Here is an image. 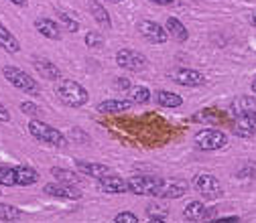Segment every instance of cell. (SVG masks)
<instances>
[{
    "instance_id": "31",
    "label": "cell",
    "mask_w": 256,
    "mask_h": 223,
    "mask_svg": "<svg viewBox=\"0 0 256 223\" xmlns=\"http://www.w3.org/2000/svg\"><path fill=\"white\" fill-rule=\"evenodd\" d=\"M86 45H88L90 49H102V47H104V39H102V35L90 30V33L86 35Z\"/></svg>"
},
{
    "instance_id": "1",
    "label": "cell",
    "mask_w": 256,
    "mask_h": 223,
    "mask_svg": "<svg viewBox=\"0 0 256 223\" xmlns=\"http://www.w3.org/2000/svg\"><path fill=\"white\" fill-rule=\"evenodd\" d=\"M55 93L61 100V104L68 108H82L90 100L88 89L74 79H59V83L55 85Z\"/></svg>"
},
{
    "instance_id": "6",
    "label": "cell",
    "mask_w": 256,
    "mask_h": 223,
    "mask_svg": "<svg viewBox=\"0 0 256 223\" xmlns=\"http://www.w3.org/2000/svg\"><path fill=\"white\" fill-rule=\"evenodd\" d=\"M194 187H196L198 193H202L208 199H220V197H224V187L218 181V177H214V175H208V173L196 175Z\"/></svg>"
},
{
    "instance_id": "9",
    "label": "cell",
    "mask_w": 256,
    "mask_h": 223,
    "mask_svg": "<svg viewBox=\"0 0 256 223\" xmlns=\"http://www.w3.org/2000/svg\"><path fill=\"white\" fill-rule=\"evenodd\" d=\"M136 30L142 35V39H146V41L152 43V45H163V43H167V39H169L167 28L161 26L158 22H154V20H140V22L136 24Z\"/></svg>"
},
{
    "instance_id": "8",
    "label": "cell",
    "mask_w": 256,
    "mask_h": 223,
    "mask_svg": "<svg viewBox=\"0 0 256 223\" xmlns=\"http://www.w3.org/2000/svg\"><path fill=\"white\" fill-rule=\"evenodd\" d=\"M116 63H118V67L126 69V71H142L146 69V57L134 49H120L116 53Z\"/></svg>"
},
{
    "instance_id": "3",
    "label": "cell",
    "mask_w": 256,
    "mask_h": 223,
    "mask_svg": "<svg viewBox=\"0 0 256 223\" xmlns=\"http://www.w3.org/2000/svg\"><path fill=\"white\" fill-rule=\"evenodd\" d=\"M165 179H156L148 175H138L128 179V191L134 195H148V197H163V189H165Z\"/></svg>"
},
{
    "instance_id": "5",
    "label": "cell",
    "mask_w": 256,
    "mask_h": 223,
    "mask_svg": "<svg viewBox=\"0 0 256 223\" xmlns=\"http://www.w3.org/2000/svg\"><path fill=\"white\" fill-rule=\"evenodd\" d=\"M194 142L200 150H222L228 144V136L216 128H204L194 136Z\"/></svg>"
},
{
    "instance_id": "14",
    "label": "cell",
    "mask_w": 256,
    "mask_h": 223,
    "mask_svg": "<svg viewBox=\"0 0 256 223\" xmlns=\"http://www.w3.org/2000/svg\"><path fill=\"white\" fill-rule=\"evenodd\" d=\"M76 169L88 177H94V179H104L108 175H112V169L106 167V165H100V163H90V161H76Z\"/></svg>"
},
{
    "instance_id": "42",
    "label": "cell",
    "mask_w": 256,
    "mask_h": 223,
    "mask_svg": "<svg viewBox=\"0 0 256 223\" xmlns=\"http://www.w3.org/2000/svg\"><path fill=\"white\" fill-rule=\"evenodd\" d=\"M252 91L256 93V77H254V81H252Z\"/></svg>"
},
{
    "instance_id": "21",
    "label": "cell",
    "mask_w": 256,
    "mask_h": 223,
    "mask_svg": "<svg viewBox=\"0 0 256 223\" xmlns=\"http://www.w3.org/2000/svg\"><path fill=\"white\" fill-rule=\"evenodd\" d=\"M206 213H208V209L202 201H191L183 209V217L187 221H206Z\"/></svg>"
},
{
    "instance_id": "22",
    "label": "cell",
    "mask_w": 256,
    "mask_h": 223,
    "mask_svg": "<svg viewBox=\"0 0 256 223\" xmlns=\"http://www.w3.org/2000/svg\"><path fill=\"white\" fill-rule=\"evenodd\" d=\"M88 8H90L92 16L96 18V22H98V24H102V26H106V28L112 26V18H110L108 10H106L100 2H96V0H90V2H88Z\"/></svg>"
},
{
    "instance_id": "10",
    "label": "cell",
    "mask_w": 256,
    "mask_h": 223,
    "mask_svg": "<svg viewBox=\"0 0 256 223\" xmlns=\"http://www.w3.org/2000/svg\"><path fill=\"white\" fill-rule=\"evenodd\" d=\"M43 193L49 195V197H55V199H70V201H78L82 197V191L76 187V185H70V183H47L43 187Z\"/></svg>"
},
{
    "instance_id": "28",
    "label": "cell",
    "mask_w": 256,
    "mask_h": 223,
    "mask_svg": "<svg viewBox=\"0 0 256 223\" xmlns=\"http://www.w3.org/2000/svg\"><path fill=\"white\" fill-rule=\"evenodd\" d=\"M51 175L59 181V183H70V185H78L82 179L80 175H76L74 171H68V169H59V167H53L51 169Z\"/></svg>"
},
{
    "instance_id": "34",
    "label": "cell",
    "mask_w": 256,
    "mask_h": 223,
    "mask_svg": "<svg viewBox=\"0 0 256 223\" xmlns=\"http://www.w3.org/2000/svg\"><path fill=\"white\" fill-rule=\"evenodd\" d=\"M70 138H72L74 142H88V140H90V136L84 134L82 128H72V130H70Z\"/></svg>"
},
{
    "instance_id": "27",
    "label": "cell",
    "mask_w": 256,
    "mask_h": 223,
    "mask_svg": "<svg viewBox=\"0 0 256 223\" xmlns=\"http://www.w3.org/2000/svg\"><path fill=\"white\" fill-rule=\"evenodd\" d=\"M24 215L18 207H12V205H6V203H0V221H20Z\"/></svg>"
},
{
    "instance_id": "17",
    "label": "cell",
    "mask_w": 256,
    "mask_h": 223,
    "mask_svg": "<svg viewBox=\"0 0 256 223\" xmlns=\"http://www.w3.org/2000/svg\"><path fill=\"white\" fill-rule=\"evenodd\" d=\"M0 49H4L6 53H10V55H14V53H18L20 51V43H18V39L10 33V30L0 22Z\"/></svg>"
},
{
    "instance_id": "35",
    "label": "cell",
    "mask_w": 256,
    "mask_h": 223,
    "mask_svg": "<svg viewBox=\"0 0 256 223\" xmlns=\"http://www.w3.org/2000/svg\"><path fill=\"white\" fill-rule=\"evenodd\" d=\"M116 89H118V91H128V89H130V79L118 77V79H116Z\"/></svg>"
},
{
    "instance_id": "36",
    "label": "cell",
    "mask_w": 256,
    "mask_h": 223,
    "mask_svg": "<svg viewBox=\"0 0 256 223\" xmlns=\"http://www.w3.org/2000/svg\"><path fill=\"white\" fill-rule=\"evenodd\" d=\"M0 122H10V112L4 108L2 102H0Z\"/></svg>"
},
{
    "instance_id": "11",
    "label": "cell",
    "mask_w": 256,
    "mask_h": 223,
    "mask_svg": "<svg viewBox=\"0 0 256 223\" xmlns=\"http://www.w3.org/2000/svg\"><path fill=\"white\" fill-rule=\"evenodd\" d=\"M234 134L242 138H250L256 134V112L240 114L234 120Z\"/></svg>"
},
{
    "instance_id": "19",
    "label": "cell",
    "mask_w": 256,
    "mask_h": 223,
    "mask_svg": "<svg viewBox=\"0 0 256 223\" xmlns=\"http://www.w3.org/2000/svg\"><path fill=\"white\" fill-rule=\"evenodd\" d=\"M165 28H167V33H169V37H175L179 43H185L187 39H189V33H187V28H185V24L179 20V18H175V16H171V18H167V22H165Z\"/></svg>"
},
{
    "instance_id": "37",
    "label": "cell",
    "mask_w": 256,
    "mask_h": 223,
    "mask_svg": "<svg viewBox=\"0 0 256 223\" xmlns=\"http://www.w3.org/2000/svg\"><path fill=\"white\" fill-rule=\"evenodd\" d=\"M252 175H254V169H252V165H248L244 171H238V173H236V177H240V179H242V177H248V179H250Z\"/></svg>"
},
{
    "instance_id": "39",
    "label": "cell",
    "mask_w": 256,
    "mask_h": 223,
    "mask_svg": "<svg viewBox=\"0 0 256 223\" xmlns=\"http://www.w3.org/2000/svg\"><path fill=\"white\" fill-rule=\"evenodd\" d=\"M10 2H14L16 6H24V4H26V0H10Z\"/></svg>"
},
{
    "instance_id": "15",
    "label": "cell",
    "mask_w": 256,
    "mask_h": 223,
    "mask_svg": "<svg viewBox=\"0 0 256 223\" xmlns=\"http://www.w3.org/2000/svg\"><path fill=\"white\" fill-rule=\"evenodd\" d=\"M35 28L37 33L51 39V41H59L61 39V26L57 20L53 18H35Z\"/></svg>"
},
{
    "instance_id": "30",
    "label": "cell",
    "mask_w": 256,
    "mask_h": 223,
    "mask_svg": "<svg viewBox=\"0 0 256 223\" xmlns=\"http://www.w3.org/2000/svg\"><path fill=\"white\" fill-rule=\"evenodd\" d=\"M130 100L136 102V104H146L150 100V89L148 87H142V85L134 87L132 93H130Z\"/></svg>"
},
{
    "instance_id": "20",
    "label": "cell",
    "mask_w": 256,
    "mask_h": 223,
    "mask_svg": "<svg viewBox=\"0 0 256 223\" xmlns=\"http://www.w3.org/2000/svg\"><path fill=\"white\" fill-rule=\"evenodd\" d=\"M187 189H189V185L185 181H167L161 199H179L187 193Z\"/></svg>"
},
{
    "instance_id": "29",
    "label": "cell",
    "mask_w": 256,
    "mask_h": 223,
    "mask_svg": "<svg viewBox=\"0 0 256 223\" xmlns=\"http://www.w3.org/2000/svg\"><path fill=\"white\" fill-rule=\"evenodd\" d=\"M57 18H59V22H61V26L68 30V33H78L80 30V22L72 16V14H68V12H63V10H57Z\"/></svg>"
},
{
    "instance_id": "26",
    "label": "cell",
    "mask_w": 256,
    "mask_h": 223,
    "mask_svg": "<svg viewBox=\"0 0 256 223\" xmlns=\"http://www.w3.org/2000/svg\"><path fill=\"white\" fill-rule=\"evenodd\" d=\"M167 213H169V207L165 203L154 201V203L146 205V215H148L150 221H165L167 219Z\"/></svg>"
},
{
    "instance_id": "18",
    "label": "cell",
    "mask_w": 256,
    "mask_h": 223,
    "mask_svg": "<svg viewBox=\"0 0 256 223\" xmlns=\"http://www.w3.org/2000/svg\"><path fill=\"white\" fill-rule=\"evenodd\" d=\"M154 102L163 108H179L183 106V98L179 93H173V91H165V89H158L154 93Z\"/></svg>"
},
{
    "instance_id": "41",
    "label": "cell",
    "mask_w": 256,
    "mask_h": 223,
    "mask_svg": "<svg viewBox=\"0 0 256 223\" xmlns=\"http://www.w3.org/2000/svg\"><path fill=\"white\" fill-rule=\"evenodd\" d=\"M250 24H254V26H256V12H254V14H250Z\"/></svg>"
},
{
    "instance_id": "23",
    "label": "cell",
    "mask_w": 256,
    "mask_h": 223,
    "mask_svg": "<svg viewBox=\"0 0 256 223\" xmlns=\"http://www.w3.org/2000/svg\"><path fill=\"white\" fill-rule=\"evenodd\" d=\"M16 175H18V187H30L39 181V173L33 167H26V165H18Z\"/></svg>"
},
{
    "instance_id": "2",
    "label": "cell",
    "mask_w": 256,
    "mask_h": 223,
    "mask_svg": "<svg viewBox=\"0 0 256 223\" xmlns=\"http://www.w3.org/2000/svg\"><path fill=\"white\" fill-rule=\"evenodd\" d=\"M28 132L35 140L43 142V144H49V146H55V148H66L68 146V138L63 132H59L55 126L43 122V120H28Z\"/></svg>"
},
{
    "instance_id": "33",
    "label": "cell",
    "mask_w": 256,
    "mask_h": 223,
    "mask_svg": "<svg viewBox=\"0 0 256 223\" xmlns=\"http://www.w3.org/2000/svg\"><path fill=\"white\" fill-rule=\"evenodd\" d=\"M20 112L26 114V116H39L41 114V108L37 104H33V102H22L20 104Z\"/></svg>"
},
{
    "instance_id": "43",
    "label": "cell",
    "mask_w": 256,
    "mask_h": 223,
    "mask_svg": "<svg viewBox=\"0 0 256 223\" xmlns=\"http://www.w3.org/2000/svg\"><path fill=\"white\" fill-rule=\"evenodd\" d=\"M108 2H122V0H108Z\"/></svg>"
},
{
    "instance_id": "13",
    "label": "cell",
    "mask_w": 256,
    "mask_h": 223,
    "mask_svg": "<svg viewBox=\"0 0 256 223\" xmlns=\"http://www.w3.org/2000/svg\"><path fill=\"white\" fill-rule=\"evenodd\" d=\"M100 191L102 193H110V195H122L128 191V181H124L118 175H108L104 179H100Z\"/></svg>"
},
{
    "instance_id": "40",
    "label": "cell",
    "mask_w": 256,
    "mask_h": 223,
    "mask_svg": "<svg viewBox=\"0 0 256 223\" xmlns=\"http://www.w3.org/2000/svg\"><path fill=\"white\" fill-rule=\"evenodd\" d=\"M218 221H232V223H234V221H238V217H222V219H218Z\"/></svg>"
},
{
    "instance_id": "12",
    "label": "cell",
    "mask_w": 256,
    "mask_h": 223,
    "mask_svg": "<svg viewBox=\"0 0 256 223\" xmlns=\"http://www.w3.org/2000/svg\"><path fill=\"white\" fill-rule=\"evenodd\" d=\"M33 67H35V71H37L41 77H45L47 81H59V79H61L59 67L55 65L53 61H49V59H45V57H33Z\"/></svg>"
},
{
    "instance_id": "16",
    "label": "cell",
    "mask_w": 256,
    "mask_h": 223,
    "mask_svg": "<svg viewBox=\"0 0 256 223\" xmlns=\"http://www.w3.org/2000/svg\"><path fill=\"white\" fill-rule=\"evenodd\" d=\"M132 108V100H104L96 106L100 114H122Z\"/></svg>"
},
{
    "instance_id": "38",
    "label": "cell",
    "mask_w": 256,
    "mask_h": 223,
    "mask_svg": "<svg viewBox=\"0 0 256 223\" xmlns=\"http://www.w3.org/2000/svg\"><path fill=\"white\" fill-rule=\"evenodd\" d=\"M148 2L158 4V6H171V4H175V2H177V0H148Z\"/></svg>"
},
{
    "instance_id": "24",
    "label": "cell",
    "mask_w": 256,
    "mask_h": 223,
    "mask_svg": "<svg viewBox=\"0 0 256 223\" xmlns=\"http://www.w3.org/2000/svg\"><path fill=\"white\" fill-rule=\"evenodd\" d=\"M232 112L236 116L248 114V112H256V98H252V95H240V98L234 100V104H232Z\"/></svg>"
},
{
    "instance_id": "4",
    "label": "cell",
    "mask_w": 256,
    "mask_h": 223,
    "mask_svg": "<svg viewBox=\"0 0 256 223\" xmlns=\"http://www.w3.org/2000/svg\"><path fill=\"white\" fill-rule=\"evenodd\" d=\"M2 75L8 83H12L18 91H24L28 95H39L41 93V87L39 83L30 77L26 71H22L20 67H14V65H4L2 67Z\"/></svg>"
},
{
    "instance_id": "25",
    "label": "cell",
    "mask_w": 256,
    "mask_h": 223,
    "mask_svg": "<svg viewBox=\"0 0 256 223\" xmlns=\"http://www.w3.org/2000/svg\"><path fill=\"white\" fill-rule=\"evenodd\" d=\"M14 185H18L16 167L0 165V187H14Z\"/></svg>"
},
{
    "instance_id": "7",
    "label": "cell",
    "mask_w": 256,
    "mask_h": 223,
    "mask_svg": "<svg viewBox=\"0 0 256 223\" xmlns=\"http://www.w3.org/2000/svg\"><path fill=\"white\" fill-rule=\"evenodd\" d=\"M167 77L171 81H175L177 85H183V87H202V85H206V75L198 69H191V67H175L173 71L167 73Z\"/></svg>"
},
{
    "instance_id": "32",
    "label": "cell",
    "mask_w": 256,
    "mask_h": 223,
    "mask_svg": "<svg viewBox=\"0 0 256 223\" xmlns=\"http://www.w3.org/2000/svg\"><path fill=\"white\" fill-rule=\"evenodd\" d=\"M114 223H138V217L132 211H122L114 217Z\"/></svg>"
}]
</instances>
